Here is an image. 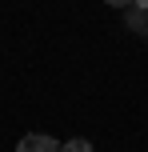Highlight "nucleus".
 <instances>
[{"label": "nucleus", "mask_w": 148, "mask_h": 152, "mask_svg": "<svg viewBox=\"0 0 148 152\" xmlns=\"http://www.w3.org/2000/svg\"><path fill=\"white\" fill-rule=\"evenodd\" d=\"M60 152H92L88 140H68V144H60Z\"/></svg>", "instance_id": "nucleus-2"}, {"label": "nucleus", "mask_w": 148, "mask_h": 152, "mask_svg": "<svg viewBox=\"0 0 148 152\" xmlns=\"http://www.w3.org/2000/svg\"><path fill=\"white\" fill-rule=\"evenodd\" d=\"M16 152H60V144H56L52 136H24L20 144H16Z\"/></svg>", "instance_id": "nucleus-1"}, {"label": "nucleus", "mask_w": 148, "mask_h": 152, "mask_svg": "<svg viewBox=\"0 0 148 152\" xmlns=\"http://www.w3.org/2000/svg\"><path fill=\"white\" fill-rule=\"evenodd\" d=\"M104 4H112V8H128L132 0H104Z\"/></svg>", "instance_id": "nucleus-3"}, {"label": "nucleus", "mask_w": 148, "mask_h": 152, "mask_svg": "<svg viewBox=\"0 0 148 152\" xmlns=\"http://www.w3.org/2000/svg\"><path fill=\"white\" fill-rule=\"evenodd\" d=\"M136 4H140V8H148V0H136Z\"/></svg>", "instance_id": "nucleus-4"}]
</instances>
